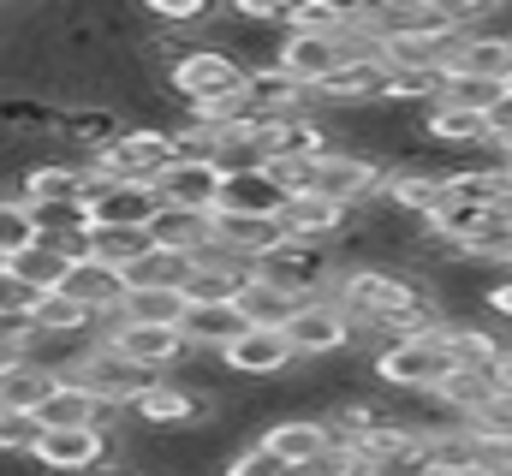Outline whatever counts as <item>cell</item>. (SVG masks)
<instances>
[{
	"label": "cell",
	"instance_id": "cell-1",
	"mask_svg": "<svg viewBox=\"0 0 512 476\" xmlns=\"http://www.w3.org/2000/svg\"><path fill=\"white\" fill-rule=\"evenodd\" d=\"M441 334H447V328H441ZM441 334H399V340H387L382 352L370 357V381H376L382 393H405V399L435 393V387L453 375V357L441 346Z\"/></svg>",
	"mask_w": 512,
	"mask_h": 476
},
{
	"label": "cell",
	"instance_id": "cell-2",
	"mask_svg": "<svg viewBox=\"0 0 512 476\" xmlns=\"http://www.w3.org/2000/svg\"><path fill=\"white\" fill-rule=\"evenodd\" d=\"M167 161H173V131H161V125H126L108 149H96L84 161V173L102 179V185H155Z\"/></svg>",
	"mask_w": 512,
	"mask_h": 476
},
{
	"label": "cell",
	"instance_id": "cell-3",
	"mask_svg": "<svg viewBox=\"0 0 512 476\" xmlns=\"http://www.w3.org/2000/svg\"><path fill=\"white\" fill-rule=\"evenodd\" d=\"M256 280H268V286H280L286 298H328V286H334V274H340V256L328 250V244H298V238H280L262 262L251 268Z\"/></svg>",
	"mask_w": 512,
	"mask_h": 476
},
{
	"label": "cell",
	"instance_id": "cell-4",
	"mask_svg": "<svg viewBox=\"0 0 512 476\" xmlns=\"http://www.w3.org/2000/svg\"><path fill=\"white\" fill-rule=\"evenodd\" d=\"M280 334H286V346H292L298 363H328V357H346L358 346V328L346 322V310L334 298H304Z\"/></svg>",
	"mask_w": 512,
	"mask_h": 476
},
{
	"label": "cell",
	"instance_id": "cell-5",
	"mask_svg": "<svg viewBox=\"0 0 512 476\" xmlns=\"http://www.w3.org/2000/svg\"><path fill=\"white\" fill-rule=\"evenodd\" d=\"M382 173L387 167L376 161V155H364V149H340V155L316 161V173H310V197H322V203L358 215V209H370V203L382 197Z\"/></svg>",
	"mask_w": 512,
	"mask_h": 476
},
{
	"label": "cell",
	"instance_id": "cell-6",
	"mask_svg": "<svg viewBox=\"0 0 512 476\" xmlns=\"http://www.w3.org/2000/svg\"><path fill=\"white\" fill-rule=\"evenodd\" d=\"M66 381H78V387H84L102 411H114V417H120V411H131V405H137V399L161 381V375H143L137 363H126L114 346H102V340H96V346H90V357H84Z\"/></svg>",
	"mask_w": 512,
	"mask_h": 476
},
{
	"label": "cell",
	"instance_id": "cell-7",
	"mask_svg": "<svg viewBox=\"0 0 512 476\" xmlns=\"http://www.w3.org/2000/svg\"><path fill=\"white\" fill-rule=\"evenodd\" d=\"M131 417L143 423V435H185V429H197V423H215V399L209 393H197V387H185V381H155L137 405H131Z\"/></svg>",
	"mask_w": 512,
	"mask_h": 476
},
{
	"label": "cell",
	"instance_id": "cell-8",
	"mask_svg": "<svg viewBox=\"0 0 512 476\" xmlns=\"http://www.w3.org/2000/svg\"><path fill=\"white\" fill-rule=\"evenodd\" d=\"M84 209H90V233H149V221L161 215V197H155V185H102V179H90Z\"/></svg>",
	"mask_w": 512,
	"mask_h": 476
},
{
	"label": "cell",
	"instance_id": "cell-9",
	"mask_svg": "<svg viewBox=\"0 0 512 476\" xmlns=\"http://www.w3.org/2000/svg\"><path fill=\"white\" fill-rule=\"evenodd\" d=\"M441 78H477V84H501L512 78V30H471L453 36L441 54Z\"/></svg>",
	"mask_w": 512,
	"mask_h": 476
},
{
	"label": "cell",
	"instance_id": "cell-10",
	"mask_svg": "<svg viewBox=\"0 0 512 476\" xmlns=\"http://www.w3.org/2000/svg\"><path fill=\"white\" fill-rule=\"evenodd\" d=\"M292 346H286V334L280 328H245L227 352H221V369L233 375V381H251V387H268V381H286L292 375Z\"/></svg>",
	"mask_w": 512,
	"mask_h": 476
},
{
	"label": "cell",
	"instance_id": "cell-11",
	"mask_svg": "<svg viewBox=\"0 0 512 476\" xmlns=\"http://www.w3.org/2000/svg\"><path fill=\"white\" fill-rule=\"evenodd\" d=\"M30 459L48 476H90L114 459V447H108V429H42Z\"/></svg>",
	"mask_w": 512,
	"mask_h": 476
},
{
	"label": "cell",
	"instance_id": "cell-12",
	"mask_svg": "<svg viewBox=\"0 0 512 476\" xmlns=\"http://www.w3.org/2000/svg\"><path fill=\"white\" fill-rule=\"evenodd\" d=\"M292 197L280 191V179L268 167H239V173H221V197H215V215H233V221H280Z\"/></svg>",
	"mask_w": 512,
	"mask_h": 476
},
{
	"label": "cell",
	"instance_id": "cell-13",
	"mask_svg": "<svg viewBox=\"0 0 512 476\" xmlns=\"http://www.w3.org/2000/svg\"><path fill=\"white\" fill-rule=\"evenodd\" d=\"M245 286H251V262H239V256H227V250L209 244V250L191 262L179 298H185V304H239Z\"/></svg>",
	"mask_w": 512,
	"mask_h": 476
},
{
	"label": "cell",
	"instance_id": "cell-14",
	"mask_svg": "<svg viewBox=\"0 0 512 476\" xmlns=\"http://www.w3.org/2000/svg\"><path fill=\"white\" fill-rule=\"evenodd\" d=\"M102 346H114V352L126 357V363H137L143 375H173V369L191 357V346H185L179 328H108Z\"/></svg>",
	"mask_w": 512,
	"mask_h": 476
},
{
	"label": "cell",
	"instance_id": "cell-15",
	"mask_svg": "<svg viewBox=\"0 0 512 476\" xmlns=\"http://www.w3.org/2000/svg\"><path fill=\"white\" fill-rule=\"evenodd\" d=\"M155 197H161L167 209H185V215H215L221 167H215V161H167L161 179H155Z\"/></svg>",
	"mask_w": 512,
	"mask_h": 476
},
{
	"label": "cell",
	"instance_id": "cell-16",
	"mask_svg": "<svg viewBox=\"0 0 512 476\" xmlns=\"http://www.w3.org/2000/svg\"><path fill=\"white\" fill-rule=\"evenodd\" d=\"M256 441H262L286 471H304V465H316V459L328 453V429H322V417H310V411H286V417H274Z\"/></svg>",
	"mask_w": 512,
	"mask_h": 476
},
{
	"label": "cell",
	"instance_id": "cell-17",
	"mask_svg": "<svg viewBox=\"0 0 512 476\" xmlns=\"http://www.w3.org/2000/svg\"><path fill=\"white\" fill-rule=\"evenodd\" d=\"M126 125H131V119L120 114L114 102H78V108H60L54 137H66V143L78 149V161H90V155H96V149H108Z\"/></svg>",
	"mask_w": 512,
	"mask_h": 476
},
{
	"label": "cell",
	"instance_id": "cell-18",
	"mask_svg": "<svg viewBox=\"0 0 512 476\" xmlns=\"http://www.w3.org/2000/svg\"><path fill=\"white\" fill-rule=\"evenodd\" d=\"M60 292H66L72 304H84V310L102 322V316H114V310H120V298L131 292V280L120 274V268H108V262H96V256H90V262H72V268H66Z\"/></svg>",
	"mask_w": 512,
	"mask_h": 476
},
{
	"label": "cell",
	"instance_id": "cell-19",
	"mask_svg": "<svg viewBox=\"0 0 512 476\" xmlns=\"http://www.w3.org/2000/svg\"><path fill=\"white\" fill-rule=\"evenodd\" d=\"M179 334H185V346H191V352L221 357L239 334H245V316H239V304H185Z\"/></svg>",
	"mask_w": 512,
	"mask_h": 476
},
{
	"label": "cell",
	"instance_id": "cell-20",
	"mask_svg": "<svg viewBox=\"0 0 512 476\" xmlns=\"http://www.w3.org/2000/svg\"><path fill=\"white\" fill-rule=\"evenodd\" d=\"M84 191H90L84 161H36L18 179V197L24 203H84Z\"/></svg>",
	"mask_w": 512,
	"mask_h": 476
},
{
	"label": "cell",
	"instance_id": "cell-21",
	"mask_svg": "<svg viewBox=\"0 0 512 476\" xmlns=\"http://www.w3.org/2000/svg\"><path fill=\"white\" fill-rule=\"evenodd\" d=\"M114 411H102L78 381H54V393L36 405V423L42 429H108Z\"/></svg>",
	"mask_w": 512,
	"mask_h": 476
},
{
	"label": "cell",
	"instance_id": "cell-22",
	"mask_svg": "<svg viewBox=\"0 0 512 476\" xmlns=\"http://www.w3.org/2000/svg\"><path fill=\"white\" fill-rule=\"evenodd\" d=\"M149 244H155V250H173V256H203V250L215 244V221L161 203V215L149 221Z\"/></svg>",
	"mask_w": 512,
	"mask_h": 476
},
{
	"label": "cell",
	"instance_id": "cell-23",
	"mask_svg": "<svg viewBox=\"0 0 512 476\" xmlns=\"http://www.w3.org/2000/svg\"><path fill=\"white\" fill-rule=\"evenodd\" d=\"M441 346H447V357H453V369H495V357L507 352V340L501 334H489L483 322H447V334H441Z\"/></svg>",
	"mask_w": 512,
	"mask_h": 476
},
{
	"label": "cell",
	"instance_id": "cell-24",
	"mask_svg": "<svg viewBox=\"0 0 512 476\" xmlns=\"http://www.w3.org/2000/svg\"><path fill=\"white\" fill-rule=\"evenodd\" d=\"M358 6H340V0H304V6H286V36H316V42H340L352 30Z\"/></svg>",
	"mask_w": 512,
	"mask_h": 476
},
{
	"label": "cell",
	"instance_id": "cell-25",
	"mask_svg": "<svg viewBox=\"0 0 512 476\" xmlns=\"http://www.w3.org/2000/svg\"><path fill=\"white\" fill-rule=\"evenodd\" d=\"M66 268H72V262H66V256H60V250H54L48 238H36V244H24V250H18V256L6 262V274H12L18 286H30L36 298H42V292H60V280H66Z\"/></svg>",
	"mask_w": 512,
	"mask_h": 476
},
{
	"label": "cell",
	"instance_id": "cell-26",
	"mask_svg": "<svg viewBox=\"0 0 512 476\" xmlns=\"http://www.w3.org/2000/svg\"><path fill=\"white\" fill-rule=\"evenodd\" d=\"M48 393H54V375L36 369L30 357L0 363V411H30V417H36V405H42Z\"/></svg>",
	"mask_w": 512,
	"mask_h": 476
},
{
	"label": "cell",
	"instance_id": "cell-27",
	"mask_svg": "<svg viewBox=\"0 0 512 476\" xmlns=\"http://www.w3.org/2000/svg\"><path fill=\"white\" fill-rule=\"evenodd\" d=\"M209 221H215V250H227V256H239L251 268L280 244V227L274 221H233V215H209Z\"/></svg>",
	"mask_w": 512,
	"mask_h": 476
},
{
	"label": "cell",
	"instance_id": "cell-28",
	"mask_svg": "<svg viewBox=\"0 0 512 476\" xmlns=\"http://www.w3.org/2000/svg\"><path fill=\"white\" fill-rule=\"evenodd\" d=\"M30 328H36V334H54V340H72V334H90V340H96V316H90L84 304H72L66 292H42V298L30 304Z\"/></svg>",
	"mask_w": 512,
	"mask_h": 476
},
{
	"label": "cell",
	"instance_id": "cell-29",
	"mask_svg": "<svg viewBox=\"0 0 512 476\" xmlns=\"http://www.w3.org/2000/svg\"><path fill=\"white\" fill-rule=\"evenodd\" d=\"M435 399H441V405H447L459 423H471V417H477V411L495 399V381H489L483 369H453V375L435 387Z\"/></svg>",
	"mask_w": 512,
	"mask_h": 476
},
{
	"label": "cell",
	"instance_id": "cell-30",
	"mask_svg": "<svg viewBox=\"0 0 512 476\" xmlns=\"http://www.w3.org/2000/svg\"><path fill=\"white\" fill-rule=\"evenodd\" d=\"M292 310H298V298H286L280 286H268V280H256L239 292V316H245V328H286L292 322Z\"/></svg>",
	"mask_w": 512,
	"mask_h": 476
},
{
	"label": "cell",
	"instance_id": "cell-31",
	"mask_svg": "<svg viewBox=\"0 0 512 476\" xmlns=\"http://www.w3.org/2000/svg\"><path fill=\"white\" fill-rule=\"evenodd\" d=\"M149 250H155L149 233H90V256L108 262V268H120V274H131Z\"/></svg>",
	"mask_w": 512,
	"mask_h": 476
},
{
	"label": "cell",
	"instance_id": "cell-32",
	"mask_svg": "<svg viewBox=\"0 0 512 476\" xmlns=\"http://www.w3.org/2000/svg\"><path fill=\"white\" fill-rule=\"evenodd\" d=\"M30 221H36V238H72L90 233V209L84 203H24Z\"/></svg>",
	"mask_w": 512,
	"mask_h": 476
},
{
	"label": "cell",
	"instance_id": "cell-33",
	"mask_svg": "<svg viewBox=\"0 0 512 476\" xmlns=\"http://www.w3.org/2000/svg\"><path fill=\"white\" fill-rule=\"evenodd\" d=\"M143 18H149L155 30H203V24H215L221 12H215L209 0H155Z\"/></svg>",
	"mask_w": 512,
	"mask_h": 476
},
{
	"label": "cell",
	"instance_id": "cell-34",
	"mask_svg": "<svg viewBox=\"0 0 512 476\" xmlns=\"http://www.w3.org/2000/svg\"><path fill=\"white\" fill-rule=\"evenodd\" d=\"M191 262H197V256H173V250H149V256H143V262L131 268L126 280H131V286H173V292H179V286H185V274H191Z\"/></svg>",
	"mask_w": 512,
	"mask_h": 476
},
{
	"label": "cell",
	"instance_id": "cell-35",
	"mask_svg": "<svg viewBox=\"0 0 512 476\" xmlns=\"http://www.w3.org/2000/svg\"><path fill=\"white\" fill-rule=\"evenodd\" d=\"M24 244H36V221L24 209V197H0V262H12Z\"/></svg>",
	"mask_w": 512,
	"mask_h": 476
},
{
	"label": "cell",
	"instance_id": "cell-36",
	"mask_svg": "<svg viewBox=\"0 0 512 476\" xmlns=\"http://www.w3.org/2000/svg\"><path fill=\"white\" fill-rule=\"evenodd\" d=\"M36 441H42V423H36L30 411H0V453L30 459V453H36Z\"/></svg>",
	"mask_w": 512,
	"mask_h": 476
},
{
	"label": "cell",
	"instance_id": "cell-37",
	"mask_svg": "<svg viewBox=\"0 0 512 476\" xmlns=\"http://www.w3.org/2000/svg\"><path fill=\"white\" fill-rule=\"evenodd\" d=\"M221 476H292L262 441H251V447H239V453H227L221 459Z\"/></svg>",
	"mask_w": 512,
	"mask_h": 476
},
{
	"label": "cell",
	"instance_id": "cell-38",
	"mask_svg": "<svg viewBox=\"0 0 512 476\" xmlns=\"http://www.w3.org/2000/svg\"><path fill=\"white\" fill-rule=\"evenodd\" d=\"M30 304H36V292H30V286H18V280L0 268V316H24Z\"/></svg>",
	"mask_w": 512,
	"mask_h": 476
},
{
	"label": "cell",
	"instance_id": "cell-39",
	"mask_svg": "<svg viewBox=\"0 0 512 476\" xmlns=\"http://www.w3.org/2000/svg\"><path fill=\"white\" fill-rule=\"evenodd\" d=\"M483 125H489V143H512V96L507 90L495 96V108L483 114Z\"/></svg>",
	"mask_w": 512,
	"mask_h": 476
},
{
	"label": "cell",
	"instance_id": "cell-40",
	"mask_svg": "<svg viewBox=\"0 0 512 476\" xmlns=\"http://www.w3.org/2000/svg\"><path fill=\"white\" fill-rule=\"evenodd\" d=\"M483 310L501 316V322H512V274H501L495 286H483Z\"/></svg>",
	"mask_w": 512,
	"mask_h": 476
},
{
	"label": "cell",
	"instance_id": "cell-41",
	"mask_svg": "<svg viewBox=\"0 0 512 476\" xmlns=\"http://www.w3.org/2000/svg\"><path fill=\"white\" fill-rule=\"evenodd\" d=\"M423 476H489V471H441V465H429Z\"/></svg>",
	"mask_w": 512,
	"mask_h": 476
},
{
	"label": "cell",
	"instance_id": "cell-42",
	"mask_svg": "<svg viewBox=\"0 0 512 476\" xmlns=\"http://www.w3.org/2000/svg\"><path fill=\"white\" fill-rule=\"evenodd\" d=\"M507 96H512V78H507Z\"/></svg>",
	"mask_w": 512,
	"mask_h": 476
},
{
	"label": "cell",
	"instance_id": "cell-43",
	"mask_svg": "<svg viewBox=\"0 0 512 476\" xmlns=\"http://www.w3.org/2000/svg\"><path fill=\"white\" fill-rule=\"evenodd\" d=\"M507 274H512V262H507Z\"/></svg>",
	"mask_w": 512,
	"mask_h": 476
},
{
	"label": "cell",
	"instance_id": "cell-44",
	"mask_svg": "<svg viewBox=\"0 0 512 476\" xmlns=\"http://www.w3.org/2000/svg\"><path fill=\"white\" fill-rule=\"evenodd\" d=\"M0 268H6V262H0Z\"/></svg>",
	"mask_w": 512,
	"mask_h": 476
}]
</instances>
